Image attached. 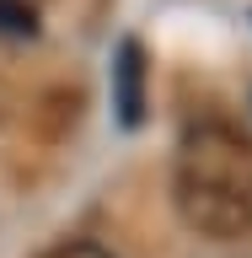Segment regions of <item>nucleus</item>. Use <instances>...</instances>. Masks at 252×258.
Returning <instances> with one entry per match:
<instances>
[{
	"label": "nucleus",
	"instance_id": "f257e3e1",
	"mask_svg": "<svg viewBox=\"0 0 252 258\" xmlns=\"http://www.w3.org/2000/svg\"><path fill=\"white\" fill-rule=\"evenodd\" d=\"M172 194L193 231L220 242L252 237V140L231 124H193L177 145Z\"/></svg>",
	"mask_w": 252,
	"mask_h": 258
},
{
	"label": "nucleus",
	"instance_id": "f03ea898",
	"mask_svg": "<svg viewBox=\"0 0 252 258\" xmlns=\"http://www.w3.org/2000/svg\"><path fill=\"white\" fill-rule=\"evenodd\" d=\"M113 124L140 129L145 124V43L129 32L113 48Z\"/></svg>",
	"mask_w": 252,
	"mask_h": 258
},
{
	"label": "nucleus",
	"instance_id": "7ed1b4c3",
	"mask_svg": "<svg viewBox=\"0 0 252 258\" xmlns=\"http://www.w3.org/2000/svg\"><path fill=\"white\" fill-rule=\"evenodd\" d=\"M0 32H6V38H38V6H27V0H0Z\"/></svg>",
	"mask_w": 252,
	"mask_h": 258
},
{
	"label": "nucleus",
	"instance_id": "20e7f679",
	"mask_svg": "<svg viewBox=\"0 0 252 258\" xmlns=\"http://www.w3.org/2000/svg\"><path fill=\"white\" fill-rule=\"evenodd\" d=\"M54 258H113V253H102V247H92V242H75V247H59Z\"/></svg>",
	"mask_w": 252,
	"mask_h": 258
},
{
	"label": "nucleus",
	"instance_id": "39448f33",
	"mask_svg": "<svg viewBox=\"0 0 252 258\" xmlns=\"http://www.w3.org/2000/svg\"><path fill=\"white\" fill-rule=\"evenodd\" d=\"M0 118H6V86H0Z\"/></svg>",
	"mask_w": 252,
	"mask_h": 258
},
{
	"label": "nucleus",
	"instance_id": "423d86ee",
	"mask_svg": "<svg viewBox=\"0 0 252 258\" xmlns=\"http://www.w3.org/2000/svg\"><path fill=\"white\" fill-rule=\"evenodd\" d=\"M27 6H38V0H27Z\"/></svg>",
	"mask_w": 252,
	"mask_h": 258
}]
</instances>
